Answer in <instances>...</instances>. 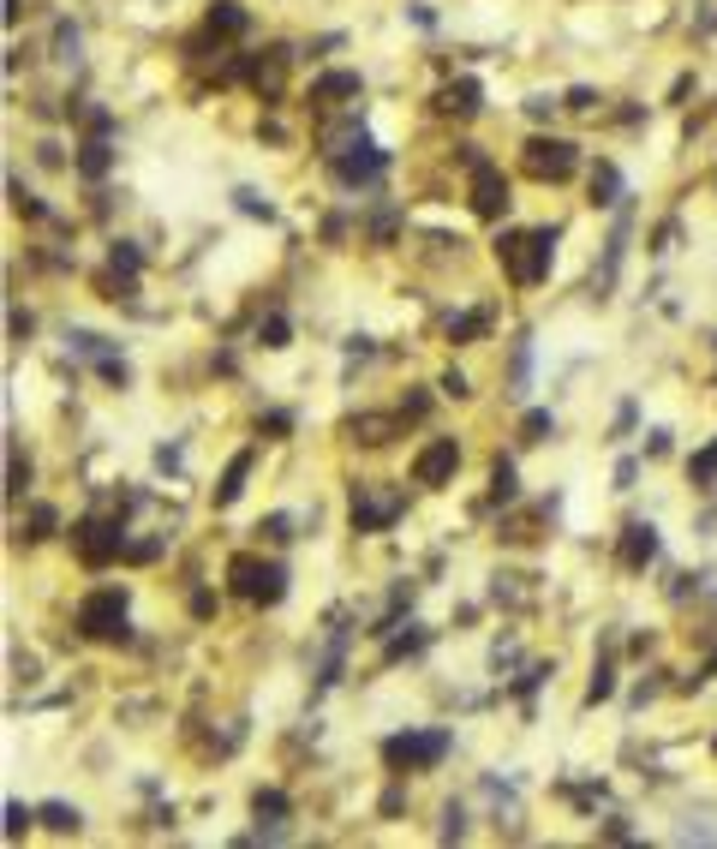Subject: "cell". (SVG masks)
<instances>
[{"mask_svg":"<svg viewBox=\"0 0 717 849\" xmlns=\"http://www.w3.org/2000/svg\"><path fill=\"white\" fill-rule=\"evenodd\" d=\"M287 425H293L287 413H270V419H263V431H270V437H287Z\"/></svg>","mask_w":717,"mask_h":849,"instance_id":"41","label":"cell"},{"mask_svg":"<svg viewBox=\"0 0 717 849\" xmlns=\"http://www.w3.org/2000/svg\"><path fill=\"white\" fill-rule=\"evenodd\" d=\"M240 210H245V216H263V222H270V203H263L258 192H240Z\"/></svg>","mask_w":717,"mask_h":849,"instance_id":"39","label":"cell"},{"mask_svg":"<svg viewBox=\"0 0 717 849\" xmlns=\"http://www.w3.org/2000/svg\"><path fill=\"white\" fill-rule=\"evenodd\" d=\"M54 527H60V515H54L48 503H36V508H30V538H48Z\"/></svg>","mask_w":717,"mask_h":849,"instance_id":"30","label":"cell"},{"mask_svg":"<svg viewBox=\"0 0 717 849\" xmlns=\"http://www.w3.org/2000/svg\"><path fill=\"white\" fill-rule=\"evenodd\" d=\"M228 580H233L240 598H251V605H281V598H287V568H281V562L251 557V550L228 557Z\"/></svg>","mask_w":717,"mask_h":849,"instance_id":"3","label":"cell"},{"mask_svg":"<svg viewBox=\"0 0 717 849\" xmlns=\"http://www.w3.org/2000/svg\"><path fill=\"white\" fill-rule=\"evenodd\" d=\"M550 252H556V228H532V233H502L496 240V258L508 270L515 288H538L550 275Z\"/></svg>","mask_w":717,"mask_h":849,"instance_id":"1","label":"cell"},{"mask_svg":"<svg viewBox=\"0 0 717 849\" xmlns=\"http://www.w3.org/2000/svg\"><path fill=\"white\" fill-rule=\"evenodd\" d=\"M30 820H36V814H30L25 802H6V844H18V837L30 832Z\"/></svg>","mask_w":717,"mask_h":849,"instance_id":"29","label":"cell"},{"mask_svg":"<svg viewBox=\"0 0 717 849\" xmlns=\"http://www.w3.org/2000/svg\"><path fill=\"white\" fill-rule=\"evenodd\" d=\"M688 479H693L700 490H712V485H717V443H705L700 455L688 461Z\"/></svg>","mask_w":717,"mask_h":849,"instance_id":"23","label":"cell"},{"mask_svg":"<svg viewBox=\"0 0 717 849\" xmlns=\"http://www.w3.org/2000/svg\"><path fill=\"white\" fill-rule=\"evenodd\" d=\"M485 330H490V311H460V317H448V341H478Z\"/></svg>","mask_w":717,"mask_h":849,"instance_id":"21","label":"cell"},{"mask_svg":"<svg viewBox=\"0 0 717 849\" xmlns=\"http://www.w3.org/2000/svg\"><path fill=\"white\" fill-rule=\"evenodd\" d=\"M329 168H335V180H341V186H371L377 173L388 168V156H383L377 144H365V138H353L341 156H329Z\"/></svg>","mask_w":717,"mask_h":849,"instance_id":"9","label":"cell"},{"mask_svg":"<svg viewBox=\"0 0 717 849\" xmlns=\"http://www.w3.org/2000/svg\"><path fill=\"white\" fill-rule=\"evenodd\" d=\"M616 562L628 575H640L645 562H658V527H652V520H634L628 533H622V545H616Z\"/></svg>","mask_w":717,"mask_h":849,"instance_id":"11","label":"cell"},{"mask_svg":"<svg viewBox=\"0 0 717 849\" xmlns=\"http://www.w3.org/2000/svg\"><path fill=\"white\" fill-rule=\"evenodd\" d=\"M437 389H443V395H455V401H460V395H473V389H467V377H460V371H443V377H437Z\"/></svg>","mask_w":717,"mask_h":849,"instance_id":"35","label":"cell"},{"mask_svg":"<svg viewBox=\"0 0 717 849\" xmlns=\"http://www.w3.org/2000/svg\"><path fill=\"white\" fill-rule=\"evenodd\" d=\"M245 25H251V13H245L240 0H215L210 6V36L221 43V36H245Z\"/></svg>","mask_w":717,"mask_h":849,"instance_id":"16","label":"cell"},{"mask_svg":"<svg viewBox=\"0 0 717 849\" xmlns=\"http://www.w3.org/2000/svg\"><path fill=\"white\" fill-rule=\"evenodd\" d=\"M108 263H114L120 275H138V270H143V258H138V245H132V240H114V252H108Z\"/></svg>","mask_w":717,"mask_h":849,"instance_id":"26","label":"cell"},{"mask_svg":"<svg viewBox=\"0 0 717 849\" xmlns=\"http://www.w3.org/2000/svg\"><path fill=\"white\" fill-rule=\"evenodd\" d=\"M43 825L66 837V832H78V825H84V814H78L72 802H48V807H43Z\"/></svg>","mask_w":717,"mask_h":849,"instance_id":"22","label":"cell"},{"mask_svg":"<svg viewBox=\"0 0 717 849\" xmlns=\"http://www.w3.org/2000/svg\"><path fill=\"white\" fill-rule=\"evenodd\" d=\"M347 96H358V73H323L311 84V108H335Z\"/></svg>","mask_w":717,"mask_h":849,"instance_id":"14","label":"cell"},{"mask_svg":"<svg viewBox=\"0 0 717 849\" xmlns=\"http://www.w3.org/2000/svg\"><path fill=\"white\" fill-rule=\"evenodd\" d=\"M455 735L448 730H401L383 742V765L388 772H425V765H443Z\"/></svg>","mask_w":717,"mask_h":849,"instance_id":"2","label":"cell"},{"mask_svg":"<svg viewBox=\"0 0 717 849\" xmlns=\"http://www.w3.org/2000/svg\"><path fill=\"white\" fill-rule=\"evenodd\" d=\"M251 814H258V825L270 820L275 832H281V820H287V814H293V802H287L281 790H258V795H251Z\"/></svg>","mask_w":717,"mask_h":849,"instance_id":"19","label":"cell"},{"mask_svg":"<svg viewBox=\"0 0 717 849\" xmlns=\"http://www.w3.org/2000/svg\"><path fill=\"white\" fill-rule=\"evenodd\" d=\"M240 78L258 96H281V78H287V48H270V54H258V60H245L240 66Z\"/></svg>","mask_w":717,"mask_h":849,"instance_id":"12","label":"cell"},{"mask_svg":"<svg viewBox=\"0 0 717 849\" xmlns=\"http://www.w3.org/2000/svg\"><path fill=\"white\" fill-rule=\"evenodd\" d=\"M162 557V538H132L126 545V562H156Z\"/></svg>","mask_w":717,"mask_h":849,"instance_id":"33","label":"cell"},{"mask_svg":"<svg viewBox=\"0 0 717 849\" xmlns=\"http://www.w3.org/2000/svg\"><path fill=\"white\" fill-rule=\"evenodd\" d=\"M54 54L60 60H78V25H60L54 30Z\"/></svg>","mask_w":717,"mask_h":849,"instance_id":"32","label":"cell"},{"mask_svg":"<svg viewBox=\"0 0 717 849\" xmlns=\"http://www.w3.org/2000/svg\"><path fill=\"white\" fill-rule=\"evenodd\" d=\"M568 108H574V114H592V108H598V96L580 84V90H568Z\"/></svg>","mask_w":717,"mask_h":849,"instance_id":"37","label":"cell"},{"mask_svg":"<svg viewBox=\"0 0 717 849\" xmlns=\"http://www.w3.org/2000/svg\"><path fill=\"white\" fill-rule=\"evenodd\" d=\"M126 587H102V592H90L84 605H78V628L90 634V640H126Z\"/></svg>","mask_w":717,"mask_h":849,"instance_id":"4","label":"cell"},{"mask_svg":"<svg viewBox=\"0 0 717 849\" xmlns=\"http://www.w3.org/2000/svg\"><path fill=\"white\" fill-rule=\"evenodd\" d=\"M245 473H251V449H240L228 461V473H221V485H215V508H233L245 497Z\"/></svg>","mask_w":717,"mask_h":849,"instance_id":"15","label":"cell"},{"mask_svg":"<svg viewBox=\"0 0 717 849\" xmlns=\"http://www.w3.org/2000/svg\"><path fill=\"white\" fill-rule=\"evenodd\" d=\"M460 162H467V192H473V210L485 222H496L502 210H508V180H502V168L490 156H478L473 144L460 150Z\"/></svg>","mask_w":717,"mask_h":849,"instance_id":"5","label":"cell"},{"mask_svg":"<svg viewBox=\"0 0 717 849\" xmlns=\"http://www.w3.org/2000/svg\"><path fill=\"white\" fill-rule=\"evenodd\" d=\"M25 485H30V467L18 461V449H13V455H6V497H18Z\"/></svg>","mask_w":717,"mask_h":849,"instance_id":"31","label":"cell"},{"mask_svg":"<svg viewBox=\"0 0 717 849\" xmlns=\"http://www.w3.org/2000/svg\"><path fill=\"white\" fill-rule=\"evenodd\" d=\"M437 108H443V114H478V84L473 78H460V84L437 90Z\"/></svg>","mask_w":717,"mask_h":849,"instance_id":"18","label":"cell"},{"mask_svg":"<svg viewBox=\"0 0 717 849\" xmlns=\"http://www.w3.org/2000/svg\"><path fill=\"white\" fill-rule=\"evenodd\" d=\"M545 676H550V664H532V670H526V676H520V682H515V694H532V688H538V682H545Z\"/></svg>","mask_w":717,"mask_h":849,"instance_id":"38","label":"cell"},{"mask_svg":"<svg viewBox=\"0 0 717 849\" xmlns=\"http://www.w3.org/2000/svg\"><path fill=\"white\" fill-rule=\"evenodd\" d=\"M634 479H640V461H622V467H616V485H622V490H628V485H634Z\"/></svg>","mask_w":717,"mask_h":849,"instance_id":"42","label":"cell"},{"mask_svg":"<svg viewBox=\"0 0 717 849\" xmlns=\"http://www.w3.org/2000/svg\"><path fill=\"white\" fill-rule=\"evenodd\" d=\"M114 168V150H108V138H84V144H78V173H84V180H102V173Z\"/></svg>","mask_w":717,"mask_h":849,"instance_id":"17","label":"cell"},{"mask_svg":"<svg viewBox=\"0 0 717 849\" xmlns=\"http://www.w3.org/2000/svg\"><path fill=\"white\" fill-rule=\"evenodd\" d=\"M490 497H496V503H515V497H520V485H515V461H496V467H490Z\"/></svg>","mask_w":717,"mask_h":849,"instance_id":"24","label":"cell"},{"mask_svg":"<svg viewBox=\"0 0 717 849\" xmlns=\"http://www.w3.org/2000/svg\"><path fill=\"white\" fill-rule=\"evenodd\" d=\"M72 545H78V557H84L90 568H108L114 557H126V527L108 520V515L78 520V527H72Z\"/></svg>","mask_w":717,"mask_h":849,"instance_id":"6","label":"cell"},{"mask_svg":"<svg viewBox=\"0 0 717 849\" xmlns=\"http://www.w3.org/2000/svg\"><path fill=\"white\" fill-rule=\"evenodd\" d=\"M395 515H401V490H377V485L353 490V533H377Z\"/></svg>","mask_w":717,"mask_h":849,"instance_id":"10","label":"cell"},{"mask_svg":"<svg viewBox=\"0 0 717 849\" xmlns=\"http://www.w3.org/2000/svg\"><path fill=\"white\" fill-rule=\"evenodd\" d=\"M455 467H460V443H455V437H430V443L413 455V485L437 490V485L455 479Z\"/></svg>","mask_w":717,"mask_h":849,"instance_id":"8","label":"cell"},{"mask_svg":"<svg viewBox=\"0 0 717 849\" xmlns=\"http://www.w3.org/2000/svg\"><path fill=\"white\" fill-rule=\"evenodd\" d=\"M395 431H401V413H358V419H347V437L365 443V449H383Z\"/></svg>","mask_w":717,"mask_h":849,"instance_id":"13","label":"cell"},{"mask_svg":"<svg viewBox=\"0 0 717 849\" xmlns=\"http://www.w3.org/2000/svg\"><path fill=\"white\" fill-rule=\"evenodd\" d=\"M418 647H425V634H401V640H388V664L407 658V652H418Z\"/></svg>","mask_w":717,"mask_h":849,"instance_id":"34","label":"cell"},{"mask_svg":"<svg viewBox=\"0 0 717 849\" xmlns=\"http://www.w3.org/2000/svg\"><path fill=\"white\" fill-rule=\"evenodd\" d=\"M550 431H556V419H550V413H545V407H532V413H526V419H520V443H545V437H550Z\"/></svg>","mask_w":717,"mask_h":849,"instance_id":"25","label":"cell"},{"mask_svg":"<svg viewBox=\"0 0 717 849\" xmlns=\"http://www.w3.org/2000/svg\"><path fill=\"white\" fill-rule=\"evenodd\" d=\"M287 335H293V330H287L281 311H270V317L258 323V341H263V347H287Z\"/></svg>","mask_w":717,"mask_h":849,"instance_id":"27","label":"cell"},{"mask_svg":"<svg viewBox=\"0 0 717 849\" xmlns=\"http://www.w3.org/2000/svg\"><path fill=\"white\" fill-rule=\"evenodd\" d=\"M574 168H580V150H574L568 138H532L526 144V173L532 180H568Z\"/></svg>","mask_w":717,"mask_h":849,"instance_id":"7","label":"cell"},{"mask_svg":"<svg viewBox=\"0 0 717 849\" xmlns=\"http://www.w3.org/2000/svg\"><path fill=\"white\" fill-rule=\"evenodd\" d=\"M610 694H616V670H610V664H598V670H592V688H586V706L610 700Z\"/></svg>","mask_w":717,"mask_h":849,"instance_id":"28","label":"cell"},{"mask_svg":"<svg viewBox=\"0 0 717 849\" xmlns=\"http://www.w3.org/2000/svg\"><path fill=\"white\" fill-rule=\"evenodd\" d=\"M592 203H622V173L610 168V162L592 168Z\"/></svg>","mask_w":717,"mask_h":849,"instance_id":"20","label":"cell"},{"mask_svg":"<svg viewBox=\"0 0 717 849\" xmlns=\"http://www.w3.org/2000/svg\"><path fill=\"white\" fill-rule=\"evenodd\" d=\"M287 527H293V520H287V515H270V520H263V527H258V533H263V538H275V545H281V538H293V533H287Z\"/></svg>","mask_w":717,"mask_h":849,"instance_id":"36","label":"cell"},{"mask_svg":"<svg viewBox=\"0 0 717 849\" xmlns=\"http://www.w3.org/2000/svg\"><path fill=\"white\" fill-rule=\"evenodd\" d=\"M460 832H467V825H460V807L448 802V807H443V837H460Z\"/></svg>","mask_w":717,"mask_h":849,"instance_id":"40","label":"cell"}]
</instances>
